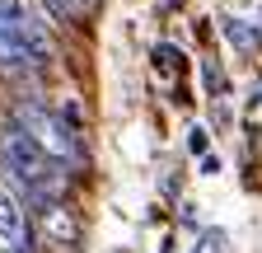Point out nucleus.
I'll return each instance as SVG.
<instances>
[{"instance_id":"7","label":"nucleus","mask_w":262,"mask_h":253,"mask_svg":"<svg viewBox=\"0 0 262 253\" xmlns=\"http://www.w3.org/2000/svg\"><path fill=\"white\" fill-rule=\"evenodd\" d=\"M192 253H229V239H225V230H206L202 239H196V248Z\"/></svg>"},{"instance_id":"8","label":"nucleus","mask_w":262,"mask_h":253,"mask_svg":"<svg viewBox=\"0 0 262 253\" xmlns=\"http://www.w3.org/2000/svg\"><path fill=\"white\" fill-rule=\"evenodd\" d=\"M80 10H84V14H94V10H98V0H80Z\"/></svg>"},{"instance_id":"3","label":"nucleus","mask_w":262,"mask_h":253,"mask_svg":"<svg viewBox=\"0 0 262 253\" xmlns=\"http://www.w3.org/2000/svg\"><path fill=\"white\" fill-rule=\"evenodd\" d=\"M14 126L38 145L47 160H56L61 169H75L84 164V145L75 136V122H66L61 108H47V103H14Z\"/></svg>"},{"instance_id":"2","label":"nucleus","mask_w":262,"mask_h":253,"mask_svg":"<svg viewBox=\"0 0 262 253\" xmlns=\"http://www.w3.org/2000/svg\"><path fill=\"white\" fill-rule=\"evenodd\" d=\"M52 56L47 24L28 0H0V71H28Z\"/></svg>"},{"instance_id":"4","label":"nucleus","mask_w":262,"mask_h":253,"mask_svg":"<svg viewBox=\"0 0 262 253\" xmlns=\"http://www.w3.org/2000/svg\"><path fill=\"white\" fill-rule=\"evenodd\" d=\"M38 239L52 248V253H71L80 244V216L71 202H47L38 206Z\"/></svg>"},{"instance_id":"6","label":"nucleus","mask_w":262,"mask_h":253,"mask_svg":"<svg viewBox=\"0 0 262 253\" xmlns=\"http://www.w3.org/2000/svg\"><path fill=\"white\" fill-rule=\"evenodd\" d=\"M42 5H47V14L52 19H61V24H75L84 10H80V0H42Z\"/></svg>"},{"instance_id":"5","label":"nucleus","mask_w":262,"mask_h":253,"mask_svg":"<svg viewBox=\"0 0 262 253\" xmlns=\"http://www.w3.org/2000/svg\"><path fill=\"white\" fill-rule=\"evenodd\" d=\"M0 253H28V216L0 187Z\"/></svg>"},{"instance_id":"1","label":"nucleus","mask_w":262,"mask_h":253,"mask_svg":"<svg viewBox=\"0 0 262 253\" xmlns=\"http://www.w3.org/2000/svg\"><path fill=\"white\" fill-rule=\"evenodd\" d=\"M0 174H10V178L19 183V193H24L33 206L61 202V193H66V169H61L56 160H47V155L33 145L14 122L0 132Z\"/></svg>"}]
</instances>
